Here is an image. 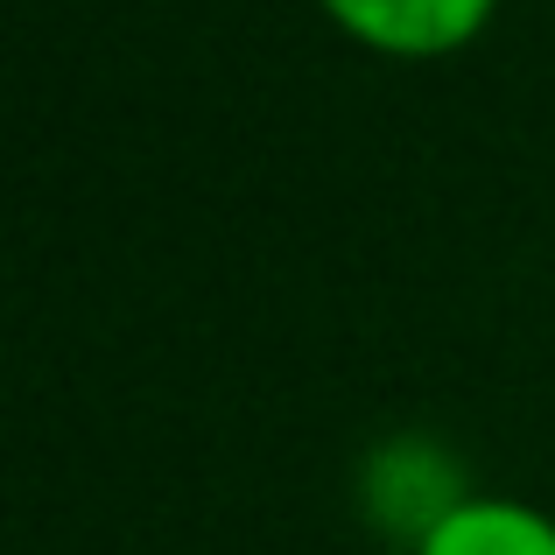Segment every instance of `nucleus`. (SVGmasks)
I'll use <instances>...</instances> for the list:
<instances>
[{
    "label": "nucleus",
    "mask_w": 555,
    "mask_h": 555,
    "mask_svg": "<svg viewBox=\"0 0 555 555\" xmlns=\"http://www.w3.org/2000/svg\"><path fill=\"white\" fill-rule=\"evenodd\" d=\"M352 42H366L379 56H450L492 22L500 0H317Z\"/></svg>",
    "instance_id": "1"
},
{
    "label": "nucleus",
    "mask_w": 555,
    "mask_h": 555,
    "mask_svg": "<svg viewBox=\"0 0 555 555\" xmlns=\"http://www.w3.org/2000/svg\"><path fill=\"white\" fill-rule=\"evenodd\" d=\"M415 555H555V520L528 500L464 492L429 534H415Z\"/></svg>",
    "instance_id": "2"
}]
</instances>
